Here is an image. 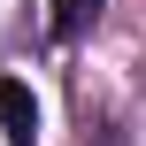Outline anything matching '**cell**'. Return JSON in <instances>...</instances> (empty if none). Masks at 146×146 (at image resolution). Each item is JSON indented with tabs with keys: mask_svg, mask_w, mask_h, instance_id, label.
I'll return each mask as SVG.
<instances>
[{
	"mask_svg": "<svg viewBox=\"0 0 146 146\" xmlns=\"http://www.w3.org/2000/svg\"><path fill=\"white\" fill-rule=\"evenodd\" d=\"M0 131H8V146H38V100L23 77H0Z\"/></svg>",
	"mask_w": 146,
	"mask_h": 146,
	"instance_id": "cell-1",
	"label": "cell"
},
{
	"mask_svg": "<svg viewBox=\"0 0 146 146\" xmlns=\"http://www.w3.org/2000/svg\"><path fill=\"white\" fill-rule=\"evenodd\" d=\"M100 8H108V0H54V38H85V31L100 23Z\"/></svg>",
	"mask_w": 146,
	"mask_h": 146,
	"instance_id": "cell-2",
	"label": "cell"
}]
</instances>
